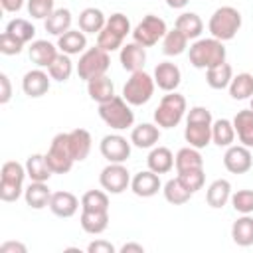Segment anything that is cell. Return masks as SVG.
Returning a JSON list of instances; mask_svg holds the SVG:
<instances>
[{
    "label": "cell",
    "mask_w": 253,
    "mask_h": 253,
    "mask_svg": "<svg viewBox=\"0 0 253 253\" xmlns=\"http://www.w3.org/2000/svg\"><path fill=\"white\" fill-rule=\"evenodd\" d=\"M211 113L206 107H192L186 117L184 138L194 148H206L211 142Z\"/></svg>",
    "instance_id": "obj_1"
},
{
    "label": "cell",
    "mask_w": 253,
    "mask_h": 253,
    "mask_svg": "<svg viewBox=\"0 0 253 253\" xmlns=\"http://www.w3.org/2000/svg\"><path fill=\"white\" fill-rule=\"evenodd\" d=\"M188 55H190V63L196 69H210L225 61V47L223 42L215 38H204V40H196L190 45Z\"/></svg>",
    "instance_id": "obj_2"
},
{
    "label": "cell",
    "mask_w": 253,
    "mask_h": 253,
    "mask_svg": "<svg viewBox=\"0 0 253 253\" xmlns=\"http://www.w3.org/2000/svg\"><path fill=\"white\" fill-rule=\"evenodd\" d=\"M241 28V12L233 6H221L217 8L208 24V30L211 34V38L219 40V42H227L233 40L235 34Z\"/></svg>",
    "instance_id": "obj_3"
},
{
    "label": "cell",
    "mask_w": 253,
    "mask_h": 253,
    "mask_svg": "<svg viewBox=\"0 0 253 253\" xmlns=\"http://www.w3.org/2000/svg\"><path fill=\"white\" fill-rule=\"evenodd\" d=\"M186 115V99L184 95L170 91L168 95H164L158 103V107L154 109V123L162 128H174L180 125V121Z\"/></svg>",
    "instance_id": "obj_4"
},
{
    "label": "cell",
    "mask_w": 253,
    "mask_h": 253,
    "mask_svg": "<svg viewBox=\"0 0 253 253\" xmlns=\"http://www.w3.org/2000/svg\"><path fill=\"white\" fill-rule=\"evenodd\" d=\"M28 176L26 166L16 160H8L2 164L0 172V200L16 202L24 192V178Z\"/></svg>",
    "instance_id": "obj_5"
},
{
    "label": "cell",
    "mask_w": 253,
    "mask_h": 253,
    "mask_svg": "<svg viewBox=\"0 0 253 253\" xmlns=\"http://www.w3.org/2000/svg\"><path fill=\"white\" fill-rule=\"evenodd\" d=\"M154 85H156L154 77H150L144 69L134 71V73H130V77L126 79V83L123 87V99L132 107L146 105L154 95Z\"/></svg>",
    "instance_id": "obj_6"
},
{
    "label": "cell",
    "mask_w": 253,
    "mask_h": 253,
    "mask_svg": "<svg viewBox=\"0 0 253 253\" xmlns=\"http://www.w3.org/2000/svg\"><path fill=\"white\" fill-rule=\"evenodd\" d=\"M99 117L103 119V123L115 130H125L128 126H132L134 123V113L130 109V105L123 99V97H113L107 103L99 105Z\"/></svg>",
    "instance_id": "obj_7"
},
{
    "label": "cell",
    "mask_w": 253,
    "mask_h": 253,
    "mask_svg": "<svg viewBox=\"0 0 253 253\" xmlns=\"http://www.w3.org/2000/svg\"><path fill=\"white\" fill-rule=\"evenodd\" d=\"M109 65H111L109 51H105L99 45H95V47H89V49H85L81 53L79 63H77V75L83 81H91L95 77L105 75Z\"/></svg>",
    "instance_id": "obj_8"
},
{
    "label": "cell",
    "mask_w": 253,
    "mask_h": 253,
    "mask_svg": "<svg viewBox=\"0 0 253 253\" xmlns=\"http://www.w3.org/2000/svg\"><path fill=\"white\" fill-rule=\"evenodd\" d=\"M47 164L51 166L53 174H67L75 162L73 154H71V146H69V134L67 132H59L53 136L49 150L45 154Z\"/></svg>",
    "instance_id": "obj_9"
},
{
    "label": "cell",
    "mask_w": 253,
    "mask_h": 253,
    "mask_svg": "<svg viewBox=\"0 0 253 253\" xmlns=\"http://www.w3.org/2000/svg\"><path fill=\"white\" fill-rule=\"evenodd\" d=\"M166 22L154 14H146L136 28L132 30V40L144 47H150L154 43H158V40H162L166 36Z\"/></svg>",
    "instance_id": "obj_10"
},
{
    "label": "cell",
    "mask_w": 253,
    "mask_h": 253,
    "mask_svg": "<svg viewBox=\"0 0 253 253\" xmlns=\"http://www.w3.org/2000/svg\"><path fill=\"white\" fill-rule=\"evenodd\" d=\"M99 182L109 194H123L130 186V174L121 162H109L99 176Z\"/></svg>",
    "instance_id": "obj_11"
},
{
    "label": "cell",
    "mask_w": 253,
    "mask_h": 253,
    "mask_svg": "<svg viewBox=\"0 0 253 253\" xmlns=\"http://www.w3.org/2000/svg\"><path fill=\"white\" fill-rule=\"evenodd\" d=\"M99 150L103 154V158H107L109 162H126L130 156V142L121 136V134H107L103 136Z\"/></svg>",
    "instance_id": "obj_12"
},
{
    "label": "cell",
    "mask_w": 253,
    "mask_h": 253,
    "mask_svg": "<svg viewBox=\"0 0 253 253\" xmlns=\"http://www.w3.org/2000/svg\"><path fill=\"white\" fill-rule=\"evenodd\" d=\"M223 166L231 174H245L253 166V156H251L247 146H243V144L233 146L231 144V146H227V150L223 154Z\"/></svg>",
    "instance_id": "obj_13"
},
{
    "label": "cell",
    "mask_w": 253,
    "mask_h": 253,
    "mask_svg": "<svg viewBox=\"0 0 253 253\" xmlns=\"http://www.w3.org/2000/svg\"><path fill=\"white\" fill-rule=\"evenodd\" d=\"M154 83L162 89V91H166V93H170V91H176L178 89V85H180V81H182V73H180V67L176 65V63H172V61H162V63H158L156 67H154Z\"/></svg>",
    "instance_id": "obj_14"
},
{
    "label": "cell",
    "mask_w": 253,
    "mask_h": 253,
    "mask_svg": "<svg viewBox=\"0 0 253 253\" xmlns=\"http://www.w3.org/2000/svg\"><path fill=\"white\" fill-rule=\"evenodd\" d=\"M49 83H51V77L49 73L42 71V69H32L24 75L22 79V89L28 97L32 99H38V97H43L47 91H49Z\"/></svg>",
    "instance_id": "obj_15"
},
{
    "label": "cell",
    "mask_w": 253,
    "mask_h": 253,
    "mask_svg": "<svg viewBox=\"0 0 253 253\" xmlns=\"http://www.w3.org/2000/svg\"><path fill=\"white\" fill-rule=\"evenodd\" d=\"M160 174L152 172V170H142L138 174H134V178L130 180V190L138 196V198H152L154 194H158V190L162 188L160 184Z\"/></svg>",
    "instance_id": "obj_16"
},
{
    "label": "cell",
    "mask_w": 253,
    "mask_h": 253,
    "mask_svg": "<svg viewBox=\"0 0 253 253\" xmlns=\"http://www.w3.org/2000/svg\"><path fill=\"white\" fill-rule=\"evenodd\" d=\"M146 63V51H144V45L136 43V42H130L126 45L121 47V65L125 71H142Z\"/></svg>",
    "instance_id": "obj_17"
},
{
    "label": "cell",
    "mask_w": 253,
    "mask_h": 253,
    "mask_svg": "<svg viewBox=\"0 0 253 253\" xmlns=\"http://www.w3.org/2000/svg\"><path fill=\"white\" fill-rule=\"evenodd\" d=\"M49 210L57 217H71L79 210V200L71 192H53L49 200Z\"/></svg>",
    "instance_id": "obj_18"
},
{
    "label": "cell",
    "mask_w": 253,
    "mask_h": 253,
    "mask_svg": "<svg viewBox=\"0 0 253 253\" xmlns=\"http://www.w3.org/2000/svg\"><path fill=\"white\" fill-rule=\"evenodd\" d=\"M57 49L53 43H49L47 40H34L30 43V59L32 63H36L38 67H49L53 63V59L57 57Z\"/></svg>",
    "instance_id": "obj_19"
},
{
    "label": "cell",
    "mask_w": 253,
    "mask_h": 253,
    "mask_svg": "<svg viewBox=\"0 0 253 253\" xmlns=\"http://www.w3.org/2000/svg\"><path fill=\"white\" fill-rule=\"evenodd\" d=\"M229 200H231V184H229L227 180L217 178V180H213V182L208 186L206 202H208L210 208L219 210V208H223Z\"/></svg>",
    "instance_id": "obj_20"
},
{
    "label": "cell",
    "mask_w": 253,
    "mask_h": 253,
    "mask_svg": "<svg viewBox=\"0 0 253 253\" xmlns=\"http://www.w3.org/2000/svg\"><path fill=\"white\" fill-rule=\"evenodd\" d=\"M81 227L85 233L91 235H99L107 229L109 225V211H101V210H81Z\"/></svg>",
    "instance_id": "obj_21"
},
{
    "label": "cell",
    "mask_w": 253,
    "mask_h": 253,
    "mask_svg": "<svg viewBox=\"0 0 253 253\" xmlns=\"http://www.w3.org/2000/svg\"><path fill=\"white\" fill-rule=\"evenodd\" d=\"M233 126L239 142L251 148L253 146V109L237 111V115L233 117Z\"/></svg>",
    "instance_id": "obj_22"
},
{
    "label": "cell",
    "mask_w": 253,
    "mask_h": 253,
    "mask_svg": "<svg viewBox=\"0 0 253 253\" xmlns=\"http://www.w3.org/2000/svg\"><path fill=\"white\" fill-rule=\"evenodd\" d=\"M160 138V128L158 125H150V123H142L138 126L132 128L130 132V142L136 148H152Z\"/></svg>",
    "instance_id": "obj_23"
},
{
    "label": "cell",
    "mask_w": 253,
    "mask_h": 253,
    "mask_svg": "<svg viewBox=\"0 0 253 253\" xmlns=\"http://www.w3.org/2000/svg\"><path fill=\"white\" fill-rule=\"evenodd\" d=\"M57 47H59V51H63L67 55L81 53L87 47L85 32L83 30H67L65 34H61L57 38Z\"/></svg>",
    "instance_id": "obj_24"
},
{
    "label": "cell",
    "mask_w": 253,
    "mask_h": 253,
    "mask_svg": "<svg viewBox=\"0 0 253 253\" xmlns=\"http://www.w3.org/2000/svg\"><path fill=\"white\" fill-rule=\"evenodd\" d=\"M146 164H148V170H152L156 174H166L174 168V154L166 146H156L150 150Z\"/></svg>",
    "instance_id": "obj_25"
},
{
    "label": "cell",
    "mask_w": 253,
    "mask_h": 253,
    "mask_svg": "<svg viewBox=\"0 0 253 253\" xmlns=\"http://www.w3.org/2000/svg\"><path fill=\"white\" fill-rule=\"evenodd\" d=\"M24 166H26V172L32 182H47L53 174L51 166L47 164L45 154H30Z\"/></svg>",
    "instance_id": "obj_26"
},
{
    "label": "cell",
    "mask_w": 253,
    "mask_h": 253,
    "mask_svg": "<svg viewBox=\"0 0 253 253\" xmlns=\"http://www.w3.org/2000/svg\"><path fill=\"white\" fill-rule=\"evenodd\" d=\"M87 93L95 103H107L115 97V85L107 75L95 77L91 81H87Z\"/></svg>",
    "instance_id": "obj_27"
},
{
    "label": "cell",
    "mask_w": 253,
    "mask_h": 253,
    "mask_svg": "<svg viewBox=\"0 0 253 253\" xmlns=\"http://www.w3.org/2000/svg\"><path fill=\"white\" fill-rule=\"evenodd\" d=\"M174 166H176V172H188V170H198V168H204V158L202 154L198 152V148L194 146H184L176 152L174 156Z\"/></svg>",
    "instance_id": "obj_28"
},
{
    "label": "cell",
    "mask_w": 253,
    "mask_h": 253,
    "mask_svg": "<svg viewBox=\"0 0 253 253\" xmlns=\"http://www.w3.org/2000/svg\"><path fill=\"white\" fill-rule=\"evenodd\" d=\"M24 198H26V204L32 210H43L45 206H49L51 192H49V188H47L45 182H32L24 190Z\"/></svg>",
    "instance_id": "obj_29"
},
{
    "label": "cell",
    "mask_w": 253,
    "mask_h": 253,
    "mask_svg": "<svg viewBox=\"0 0 253 253\" xmlns=\"http://www.w3.org/2000/svg\"><path fill=\"white\" fill-rule=\"evenodd\" d=\"M231 239L239 247L253 245V217H249V213H243L241 217H237L233 221V225H231Z\"/></svg>",
    "instance_id": "obj_30"
},
{
    "label": "cell",
    "mask_w": 253,
    "mask_h": 253,
    "mask_svg": "<svg viewBox=\"0 0 253 253\" xmlns=\"http://www.w3.org/2000/svg\"><path fill=\"white\" fill-rule=\"evenodd\" d=\"M69 134V146H71V154L75 158V162H81L89 156L91 152V134L85 128H73Z\"/></svg>",
    "instance_id": "obj_31"
},
{
    "label": "cell",
    "mask_w": 253,
    "mask_h": 253,
    "mask_svg": "<svg viewBox=\"0 0 253 253\" xmlns=\"http://www.w3.org/2000/svg\"><path fill=\"white\" fill-rule=\"evenodd\" d=\"M174 28L180 30L188 40H198L200 34L204 32V22L196 12H184L176 18Z\"/></svg>",
    "instance_id": "obj_32"
},
{
    "label": "cell",
    "mask_w": 253,
    "mask_h": 253,
    "mask_svg": "<svg viewBox=\"0 0 253 253\" xmlns=\"http://www.w3.org/2000/svg\"><path fill=\"white\" fill-rule=\"evenodd\" d=\"M233 79V69L229 63H219V65H213L210 69H206V83L211 87V89H225L229 87Z\"/></svg>",
    "instance_id": "obj_33"
},
{
    "label": "cell",
    "mask_w": 253,
    "mask_h": 253,
    "mask_svg": "<svg viewBox=\"0 0 253 253\" xmlns=\"http://www.w3.org/2000/svg\"><path fill=\"white\" fill-rule=\"evenodd\" d=\"M107 24L105 14L99 8H85L79 14V30L85 34H99Z\"/></svg>",
    "instance_id": "obj_34"
},
{
    "label": "cell",
    "mask_w": 253,
    "mask_h": 253,
    "mask_svg": "<svg viewBox=\"0 0 253 253\" xmlns=\"http://www.w3.org/2000/svg\"><path fill=\"white\" fill-rule=\"evenodd\" d=\"M71 22H73L71 12L67 8H57V10L51 12V16L45 18V30L51 36H57L59 38L61 34H65L67 30H71Z\"/></svg>",
    "instance_id": "obj_35"
},
{
    "label": "cell",
    "mask_w": 253,
    "mask_h": 253,
    "mask_svg": "<svg viewBox=\"0 0 253 253\" xmlns=\"http://www.w3.org/2000/svg\"><path fill=\"white\" fill-rule=\"evenodd\" d=\"M164 198H166V202H170L172 206H184L194 194L182 184V180L180 178H172V180H168L166 184H164Z\"/></svg>",
    "instance_id": "obj_36"
},
{
    "label": "cell",
    "mask_w": 253,
    "mask_h": 253,
    "mask_svg": "<svg viewBox=\"0 0 253 253\" xmlns=\"http://www.w3.org/2000/svg\"><path fill=\"white\" fill-rule=\"evenodd\" d=\"M233 138H235L233 121L217 119V121L211 125V142H215L217 146H231Z\"/></svg>",
    "instance_id": "obj_37"
},
{
    "label": "cell",
    "mask_w": 253,
    "mask_h": 253,
    "mask_svg": "<svg viewBox=\"0 0 253 253\" xmlns=\"http://www.w3.org/2000/svg\"><path fill=\"white\" fill-rule=\"evenodd\" d=\"M229 95L235 101H243L253 97V75L251 73H237L229 83Z\"/></svg>",
    "instance_id": "obj_38"
},
{
    "label": "cell",
    "mask_w": 253,
    "mask_h": 253,
    "mask_svg": "<svg viewBox=\"0 0 253 253\" xmlns=\"http://www.w3.org/2000/svg\"><path fill=\"white\" fill-rule=\"evenodd\" d=\"M186 47H188V38L176 28L166 32V36L162 38V51L166 55H180L186 51Z\"/></svg>",
    "instance_id": "obj_39"
},
{
    "label": "cell",
    "mask_w": 253,
    "mask_h": 253,
    "mask_svg": "<svg viewBox=\"0 0 253 253\" xmlns=\"http://www.w3.org/2000/svg\"><path fill=\"white\" fill-rule=\"evenodd\" d=\"M47 73H49L51 79H55L59 83L67 81L71 77V73H73V61H71V57L67 53H63V51L57 53V57L53 59V63L47 67Z\"/></svg>",
    "instance_id": "obj_40"
},
{
    "label": "cell",
    "mask_w": 253,
    "mask_h": 253,
    "mask_svg": "<svg viewBox=\"0 0 253 253\" xmlns=\"http://www.w3.org/2000/svg\"><path fill=\"white\" fill-rule=\"evenodd\" d=\"M6 32H8V34H12L14 38H18L22 43L32 42V40H34V36H36V28H34L28 20H24V18L10 20V22H8V26H6Z\"/></svg>",
    "instance_id": "obj_41"
},
{
    "label": "cell",
    "mask_w": 253,
    "mask_h": 253,
    "mask_svg": "<svg viewBox=\"0 0 253 253\" xmlns=\"http://www.w3.org/2000/svg\"><path fill=\"white\" fill-rule=\"evenodd\" d=\"M81 210H101L109 211V196L101 190H89L81 198Z\"/></svg>",
    "instance_id": "obj_42"
},
{
    "label": "cell",
    "mask_w": 253,
    "mask_h": 253,
    "mask_svg": "<svg viewBox=\"0 0 253 253\" xmlns=\"http://www.w3.org/2000/svg\"><path fill=\"white\" fill-rule=\"evenodd\" d=\"M123 36L121 34H117L115 30H111L107 24H105V28L97 34V45L101 47V49H105V51H115V49H119V47H123Z\"/></svg>",
    "instance_id": "obj_43"
},
{
    "label": "cell",
    "mask_w": 253,
    "mask_h": 253,
    "mask_svg": "<svg viewBox=\"0 0 253 253\" xmlns=\"http://www.w3.org/2000/svg\"><path fill=\"white\" fill-rule=\"evenodd\" d=\"M178 178L182 180V184L192 192L196 194L198 190L204 188V182H206V174H204V168H198V170H188V172H180Z\"/></svg>",
    "instance_id": "obj_44"
},
{
    "label": "cell",
    "mask_w": 253,
    "mask_h": 253,
    "mask_svg": "<svg viewBox=\"0 0 253 253\" xmlns=\"http://www.w3.org/2000/svg\"><path fill=\"white\" fill-rule=\"evenodd\" d=\"M231 206L239 213H251L253 211V190H237L231 194Z\"/></svg>",
    "instance_id": "obj_45"
},
{
    "label": "cell",
    "mask_w": 253,
    "mask_h": 253,
    "mask_svg": "<svg viewBox=\"0 0 253 253\" xmlns=\"http://www.w3.org/2000/svg\"><path fill=\"white\" fill-rule=\"evenodd\" d=\"M53 10V0H28V12L36 20H45Z\"/></svg>",
    "instance_id": "obj_46"
},
{
    "label": "cell",
    "mask_w": 253,
    "mask_h": 253,
    "mask_svg": "<svg viewBox=\"0 0 253 253\" xmlns=\"http://www.w3.org/2000/svg\"><path fill=\"white\" fill-rule=\"evenodd\" d=\"M22 47H24V43H22L18 38H14L12 34L4 32V34L0 36V51H2L4 55H18V53L22 51Z\"/></svg>",
    "instance_id": "obj_47"
},
{
    "label": "cell",
    "mask_w": 253,
    "mask_h": 253,
    "mask_svg": "<svg viewBox=\"0 0 253 253\" xmlns=\"http://www.w3.org/2000/svg\"><path fill=\"white\" fill-rule=\"evenodd\" d=\"M107 26H109L111 30H115L117 34H121L123 38H126V34L130 32V22H128V18H126L125 14H121V12L111 14V16L107 18Z\"/></svg>",
    "instance_id": "obj_48"
},
{
    "label": "cell",
    "mask_w": 253,
    "mask_h": 253,
    "mask_svg": "<svg viewBox=\"0 0 253 253\" xmlns=\"http://www.w3.org/2000/svg\"><path fill=\"white\" fill-rule=\"evenodd\" d=\"M87 251L89 253H115V245L105 239H95L87 245Z\"/></svg>",
    "instance_id": "obj_49"
},
{
    "label": "cell",
    "mask_w": 253,
    "mask_h": 253,
    "mask_svg": "<svg viewBox=\"0 0 253 253\" xmlns=\"http://www.w3.org/2000/svg\"><path fill=\"white\" fill-rule=\"evenodd\" d=\"M0 105H6L10 99H12V85H10V79L6 73H0Z\"/></svg>",
    "instance_id": "obj_50"
},
{
    "label": "cell",
    "mask_w": 253,
    "mask_h": 253,
    "mask_svg": "<svg viewBox=\"0 0 253 253\" xmlns=\"http://www.w3.org/2000/svg\"><path fill=\"white\" fill-rule=\"evenodd\" d=\"M26 245L20 241H4L0 245V253H26Z\"/></svg>",
    "instance_id": "obj_51"
},
{
    "label": "cell",
    "mask_w": 253,
    "mask_h": 253,
    "mask_svg": "<svg viewBox=\"0 0 253 253\" xmlns=\"http://www.w3.org/2000/svg\"><path fill=\"white\" fill-rule=\"evenodd\" d=\"M0 6L6 12H18V10H22L24 0H0Z\"/></svg>",
    "instance_id": "obj_52"
},
{
    "label": "cell",
    "mask_w": 253,
    "mask_h": 253,
    "mask_svg": "<svg viewBox=\"0 0 253 253\" xmlns=\"http://www.w3.org/2000/svg\"><path fill=\"white\" fill-rule=\"evenodd\" d=\"M121 253H144V247L140 243H125L121 247Z\"/></svg>",
    "instance_id": "obj_53"
},
{
    "label": "cell",
    "mask_w": 253,
    "mask_h": 253,
    "mask_svg": "<svg viewBox=\"0 0 253 253\" xmlns=\"http://www.w3.org/2000/svg\"><path fill=\"white\" fill-rule=\"evenodd\" d=\"M188 2H190V0H166V4H168L170 8H184Z\"/></svg>",
    "instance_id": "obj_54"
},
{
    "label": "cell",
    "mask_w": 253,
    "mask_h": 253,
    "mask_svg": "<svg viewBox=\"0 0 253 253\" xmlns=\"http://www.w3.org/2000/svg\"><path fill=\"white\" fill-rule=\"evenodd\" d=\"M251 109H253V99H251Z\"/></svg>",
    "instance_id": "obj_55"
}]
</instances>
